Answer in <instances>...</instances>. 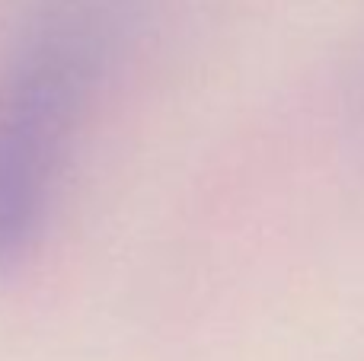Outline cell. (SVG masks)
<instances>
[{"instance_id":"1","label":"cell","mask_w":364,"mask_h":361,"mask_svg":"<svg viewBox=\"0 0 364 361\" xmlns=\"http://www.w3.org/2000/svg\"><path fill=\"white\" fill-rule=\"evenodd\" d=\"M119 26L115 0H38L0 61V269L42 240Z\"/></svg>"}]
</instances>
